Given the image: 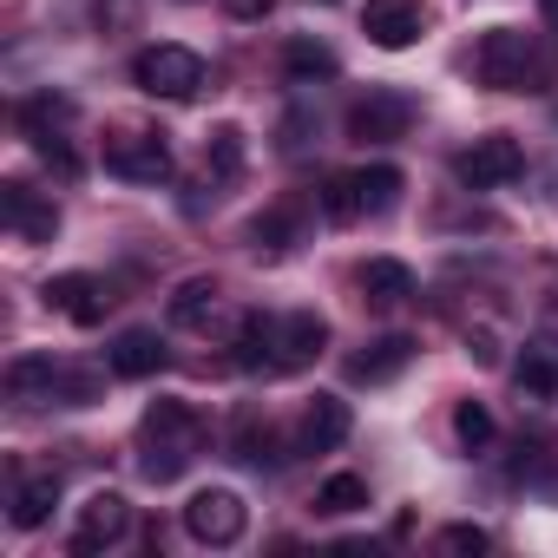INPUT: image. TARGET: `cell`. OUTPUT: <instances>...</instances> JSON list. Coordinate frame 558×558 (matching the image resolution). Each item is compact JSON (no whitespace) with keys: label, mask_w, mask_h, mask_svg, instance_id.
Listing matches in <instances>:
<instances>
[{"label":"cell","mask_w":558,"mask_h":558,"mask_svg":"<svg viewBox=\"0 0 558 558\" xmlns=\"http://www.w3.org/2000/svg\"><path fill=\"white\" fill-rule=\"evenodd\" d=\"M329 349V323L316 310H290V316H243L230 336V362L243 375H303L316 368V355Z\"/></svg>","instance_id":"obj_1"},{"label":"cell","mask_w":558,"mask_h":558,"mask_svg":"<svg viewBox=\"0 0 558 558\" xmlns=\"http://www.w3.org/2000/svg\"><path fill=\"white\" fill-rule=\"evenodd\" d=\"M204 440H210V427H204V414L191 401H151L145 421H138V473L151 486H171V480L191 473Z\"/></svg>","instance_id":"obj_2"},{"label":"cell","mask_w":558,"mask_h":558,"mask_svg":"<svg viewBox=\"0 0 558 558\" xmlns=\"http://www.w3.org/2000/svg\"><path fill=\"white\" fill-rule=\"evenodd\" d=\"M473 73L493 93H538L545 86V53L525 27H486L473 47Z\"/></svg>","instance_id":"obj_3"},{"label":"cell","mask_w":558,"mask_h":558,"mask_svg":"<svg viewBox=\"0 0 558 558\" xmlns=\"http://www.w3.org/2000/svg\"><path fill=\"white\" fill-rule=\"evenodd\" d=\"M132 80H138V93H151V99H197L204 60H197L191 47L158 40V47H145V53L132 60Z\"/></svg>","instance_id":"obj_4"},{"label":"cell","mask_w":558,"mask_h":558,"mask_svg":"<svg viewBox=\"0 0 558 558\" xmlns=\"http://www.w3.org/2000/svg\"><path fill=\"white\" fill-rule=\"evenodd\" d=\"M106 171L125 178V184H165V178H171V145H165V132L119 125V132L106 138Z\"/></svg>","instance_id":"obj_5"},{"label":"cell","mask_w":558,"mask_h":558,"mask_svg":"<svg viewBox=\"0 0 558 558\" xmlns=\"http://www.w3.org/2000/svg\"><path fill=\"white\" fill-rule=\"evenodd\" d=\"M342 125H349L355 145H395V138H408V125H414V99L395 93V86H368V93L349 106Z\"/></svg>","instance_id":"obj_6"},{"label":"cell","mask_w":558,"mask_h":558,"mask_svg":"<svg viewBox=\"0 0 558 558\" xmlns=\"http://www.w3.org/2000/svg\"><path fill=\"white\" fill-rule=\"evenodd\" d=\"M525 171V145L512 138V132H486V138H473L460 158H453V178L466 184V191H499V184H512Z\"/></svg>","instance_id":"obj_7"},{"label":"cell","mask_w":558,"mask_h":558,"mask_svg":"<svg viewBox=\"0 0 558 558\" xmlns=\"http://www.w3.org/2000/svg\"><path fill=\"white\" fill-rule=\"evenodd\" d=\"M184 532H191L197 545H236V538L250 532V506H243L230 486H204V493L184 499Z\"/></svg>","instance_id":"obj_8"},{"label":"cell","mask_w":558,"mask_h":558,"mask_svg":"<svg viewBox=\"0 0 558 558\" xmlns=\"http://www.w3.org/2000/svg\"><path fill=\"white\" fill-rule=\"evenodd\" d=\"M40 303L53 310V316H66L73 329H99L106 323V310L119 303L93 269H66V276H47V290H40Z\"/></svg>","instance_id":"obj_9"},{"label":"cell","mask_w":558,"mask_h":558,"mask_svg":"<svg viewBox=\"0 0 558 558\" xmlns=\"http://www.w3.org/2000/svg\"><path fill=\"white\" fill-rule=\"evenodd\" d=\"M0 223H8L21 243H53L60 204H53L47 191H34L27 178H8V184H0Z\"/></svg>","instance_id":"obj_10"},{"label":"cell","mask_w":558,"mask_h":558,"mask_svg":"<svg viewBox=\"0 0 558 558\" xmlns=\"http://www.w3.org/2000/svg\"><path fill=\"white\" fill-rule=\"evenodd\" d=\"M362 34L381 47V53H401L427 34V8L421 0H362Z\"/></svg>","instance_id":"obj_11"},{"label":"cell","mask_w":558,"mask_h":558,"mask_svg":"<svg viewBox=\"0 0 558 558\" xmlns=\"http://www.w3.org/2000/svg\"><path fill=\"white\" fill-rule=\"evenodd\" d=\"M125 532H132V506H125V493H93V499L80 506V519H73V551L93 558V551L119 545Z\"/></svg>","instance_id":"obj_12"},{"label":"cell","mask_w":558,"mask_h":558,"mask_svg":"<svg viewBox=\"0 0 558 558\" xmlns=\"http://www.w3.org/2000/svg\"><path fill=\"white\" fill-rule=\"evenodd\" d=\"M349 434H355V414H349V401H342V395H316V401L303 408L296 453H336Z\"/></svg>","instance_id":"obj_13"},{"label":"cell","mask_w":558,"mask_h":558,"mask_svg":"<svg viewBox=\"0 0 558 558\" xmlns=\"http://www.w3.org/2000/svg\"><path fill=\"white\" fill-rule=\"evenodd\" d=\"M355 283H362V303H368V310H401V303L414 296V269H408L401 256H368V263L355 269Z\"/></svg>","instance_id":"obj_14"},{"label":"cell","mask_w":558,"mask_h":558,"mask_svg":"<svg viewBox=\"0 0 558 558\" xmlns=\"http://www.w3.org/2000/svg\"><path fill=\"white\" fill-rule=\"evenodd\" d=\"M8 401H14V408H47V401H60V362H53V355H14V362H8Z\"/></svg>","instance_id":"obj_15"},{"label":"cell","mask_w":558,"mask_h":558,"mask_svg":"<svg viewBox=\"0 0 558 558\" xmlns=\"http://www.w3.org/2000/svg\"><path fill=\"white\" fill-rule=\"evenodd\" d=\"M512 381L525 401H551L558 395V336H532L512 362Z\"/></svg>","instance_id":"obj_16"},{"label":"cell","mask_w":558,"mask_h":558,"mask_svg":"<svg viewBox=\"0 0 558 558\" xmlns=\"http://www.w3.org/2000/svg\"><path fill=\"white\" fill-rule=\"evenodd\" d=\"M106 368H112L119 381H151V375L165 368V342H158L151 329H125V336L106 349Z\"/></svg>","instance_id":"obj_17"},{"label":"cell","mask_w":558,"mask_h":558,"mask_svg":"<svg viewBox=\"0 0 558 558\" xmlns=\"http://www.w3.org/2000/svg\"><path fill=\"white\" fill-rule=\"evenodd\" d=\"M408 362H414V336H381V342H368V349L349 362V381H355V388H381V381H395Z\"/></svg>","instance_id":"obj_18"},{"label":"cell","mask_w":558,"mask_h":558,"mask_svg":"<svg viewBox=\"0 0 558 558\" xmlns=\"http://www.w3.org/2000/svg\"><path fill=\"white\" fill-rule=\"evenodd\" d=\"M53 506H60V473H21V480H14V506H8V519H14L21 532H34V525L53 519Z\"/></svg>","instance_id":"obj_19"},{"label":"cell","mask_w":558,"mask_h":558,"mask_svg":"<svg viewBox=\"0 0 558 558\" xmlns=\"http://www.w3.org/2000/svg\"><path fill=\"white\" fill-rule=\"evenodd\" d=\"M296 236H303V204H296V197L269 204V210L250 223V250H256V256H283Z\"/></svg>","instance_id":"obj_20"},{"label":"cell","mask_w":558,"mask_h":558,"mask_svg":"<svg viewBox=\"0 0 558 558\" xmlns=\"http://www.w3.org/2000/svg\"><path fill=\"white\" fill-rule=\"evenodd\" d=\"M217 303H223V283H217V276H184V283L171 290V323H178V329H204V323L217 316Z\"/></svg>","instance_id":"obj_21"},{"label":"cell","mask_w":558,"mask_h":558,"mask_svg":"<svg viewBox=\"0 0 558 558\" xmlns=\"http://www.w3.org/2000/svg\"><path fill=\"white\" fill-rule=\"evenodd\" d=\"M14 119H21V132L40 145V138H60V132L73 125V99H66V93H34V99H21Z\"/></svg>","instance_id":"obj_22"},{"label":"cell","mask_w":558,"mask_h":558,"mask_svg":"<svg viewBox=\"0 0 558 558\" xmlns=\"http://www.w3.org/2000/svg\"><path fill=\"white\" fill-rule=\"evenodd\" d=\"M349 178H355L362 217H388V210L401 204V191H408V178H401L395 165H362V171H349Z\"/></svg>","instance_id":"obj_23"},{"label":"cell","mask_w":558,"mask_h":558,"mask_svg":"<svg viewBox=\"0 0 558 558\" xmlns=\"http://www.w3.org/2000/svg\"><path fill=\"white\" fill-rule=\"evenodd\" d=\"M243 158H250L243 132H236V125H210V138H204V171H210V184H236V178H243Z\"/></svg>","instance_id":"obj_24"},{"label":"cell","mask_w":558,"mask_h":558,"mask_svg":"<svg viewBox=\"0 0 558 558\" xmlns=\"http://www.w3.org/2000/svg\"><path fill=\"white\" fill-rule=\"evenodd\" d=\"M283 73L290 80H336V53L323 40H290L283 47Z\"/></svg>","instance_id":"obj_25"},{"label":"cell","mask_w":558,"mask_h":558,"mask_svg":"<svg viewBox=\"0 0 558 558\" xmlns=\"http://www.w3.org/2000/svg\"><path fill=\"white\" fill-rule=\"evenodd\" d=\"M362 506H368V480L362 473H329L323 493H316V512H336V519L342 512H362Z\"/></svg>","instance_id":"obj_26"},{"label":"cell","mask_w":558,"mask_h":558,"mask_svg":"<svg viewBox=\"0 0 558 558\" xmlns=\"http://www.w3.org/2000/svg\"><path fill=\"white\" fill-rule=\"evenodd\" d=\"M236 460H243V466H283V440H276V427H269V421H263V427L243 421V427H236Z\"/></svg>","instance_id":"obj_27"},{"label":"cell","mask_w":558,"mask_h":558,"mask_svg":"<svg viewBox=\"0 0 558 558\" xmlns=\"http://www.w3.org/2000/svg\"><path fill=\"white\" fill-rule=\"evenodd\" d=\"M99 395H106V375H99V368L60 362V408H93Z\"/></svg>","instance_id":"obj_28"},{"label":"cell","mask_w":558,"mask_h":558,"mask_svg":"<svg viewBox=\"0 0 558 558\" xmlns=\"http://www.w3.org/2000/svg\"><path fill=\"white\" fill-rule=\"evenodd\" d=\"M453 440H460L466 453H480V447L493 440V414H486L480 401H460V408H453Z\"/></svg>","instance_id":"obj_29"},{"label":"cell","mask_w":558,"mask_h":558,"mask_svg":"<svg viewBox=\"0 0 558 558\" xmlns=\"http://www.w3.org/2000/svg\"><path fill=\"white\" fill-rule=\"evenodd\" d=\"M323 217H329V223H355V217H362V197H355V178H349V171L323 184Z\"/></svg>","instance_id":"obj_30"},{"label":"cell","mask_w":558,"mask_h":558,"mask_svg":"<svg viewBox=\"0 0 558 558\" xmlns=\"http://www.w3.org/2000/svg\"><path fill=\"white\" fill-rule=\"evenodd\" d=\"M434 545H440V551H486V545H493V532H486V525H447Z\"/></svg>","instance_id":"obj_31"},{"label":"cell","mask_w":558,"mask_h":558,"mask_svg":"<svg viewBox=\"0 0 558 558\" xmlns=\"http://www.w3.org/2000/svg\"><path fill=\"white\" fill-rule=\"evenodd\" d=\"M310 132H316V119H310V112H290V119H283V132H276V145H283V151H303V145H310Z\"/></svg>","instance_id":"obj_32"},{"label":"cell","mask_w":558,"mask_h":558,"mask_svg":"<svg viewBox=\"0 0 558 558\" xmlns=\"http://www.w3.org/2000/svg\"><path fill=\"white\" fill-rule=\"evenodd\" d=\"M269 8H276V0H223V14H230V21H263Z\"/></svg>","instance_id":"obj_33"},{"label":"cell","mask_w":558,"mask_h":558,"mask_svg":"<svg viewBox=\"0 0 558 558\" xmlns=\"http://www.w3.org/2000/svg\"><path fill=\"white\" fill-rule=\"evenodd\" d=\"M99 21L106 27H132V0H99Z\"/></svg>","instance_id":"obj_34"},{"label":"cell","mask_w":558,"mask_h":558,"mask_svg":"<svg viewBox=\"0 0 558 558\" xmlns=\"http://www.w3.org/2000/svg\"><path fill=\"white\" fill-rule=\"evenodd\" d=\"M538 8H545V27H558V0H538Z\"/></svg>","instance_id":"obj_35"}]
</instances>
